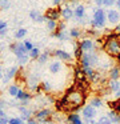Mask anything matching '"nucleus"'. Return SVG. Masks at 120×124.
<instances>
[{"instance_id":"9b49d317","label":"nucleus","mask_w":120,"mask_h":124,"mask_svg":"<svg viewBox=\"0 0 120 124\" xmlns=\"http://www.w3.org/2000/svg\"><path fill=\"white\" fill-rule=\"evenodd\" d=\"M17 72H19V68H17V67H11L9 70L5 72V75L3 76V80H4V83L9 81L11 79H15L16 75H17Z\"/></svg>"},{"instance_id":"c03bdc74","label":"nucleus","mask_w":120,"mask_h":124,"mask_svg":"<svg viewBox=\"0 0 120 124\" xmlns=\"http://www.w3.org/2000/svg\"><path fill=\"white\" fill-rule=\"evenodd\" d=\"M116 7H117V11L120 12V0H116Z\"/></svg>"},{"instance_id":"6e6552de","label":"nucleus","mask_w":120,"mask_h":124,"mask_svg":"<svg viewBox=\"0 0 120 124\" xmlns=\"http://www.w3.org/2000/svg\"><path fill=\"white\" fill-rule=\"evenodd\" d=\"M80 47H81L83 52H92L95 48V43L91 39H83V40H80Z\"/></svg>"},{"instance_id":"79ce46f5","label":"nucleus","mask_w":120,"mask_h":124,"mask_svg":"<svg viewBox=\"0 0 120 124\" xmlns=\"http://www.w3.org/2000/svg\"><path fill=\"white\" fill-rule=\"evenodd\" d=\"M95 4L97 7H101V6H103V0H95Z\"/></svg>"},{"instance_id":"f704fd0d","label":"nucleus","mask_w":120,"mask_h":124,"mask_svg":"<svg viewBox=\"0 0 120 124\" xmlns=\"http://www.w3.org/2000/svg\"><path fill=\"white\" fill-rule=\"evenodd\" d=\"M116 4V0H103V6L104 7H112Z\"/></svg>"},{"instance_id":"6ab92c4d","label":"nucleus","mask_w":120,"mask_h":124,"mask_svg":"<svg viewBox=\"0 0 120 124\" xmlns=\"http://www.w3.org/2000/svg\"><path fill=\"white\" fill-rule=\"evenodd\" d=\"M108 88L112 93H116L120 89V81L119 80H109L108 81Z\"/></svg>"},{"instance_id":"37998d69","label":"nucleus","mask_w":120,"mask_h":124,"mask_svg":"<svg viewBox=\"0 0 120 124\" xmlns=\"http://www.w3.org/2000/svg\"><path fill=\"white\" fill-rule=\"evenodd\" d=\"M0 124H8V120L5 117H0Z\"/></svg>"},{"instance_id":"4c0bfd02","label":"nucleus","mask_w":120,"mask_h":124,"mask_svg":"<svg viewBox=\"0 0 120 124\" xmlns=\"http://www.w3.org/2000/svg\"><path fill=\"white\" fill-rule=\"evenodd\" d=\"M24 47H25V49H27V51H31V49H33V44H32L31 43V41H29V40H25V41H24Z\"/></svg>"},{"instance_id":"39448f33","label":"nucleus","mask_w":120,"mask_h":124,"mask_svg":"<svg viewBox=\"0 0 120 124\" xmlns=\"http://www.w3.org/2000/svg\"><path fill=\"white\" fill-rule=\"evenodd\" d=\"M52 55L55 57H57L59 60H63V62H65V63L72 62V56L67 51H64V49H55V51L52 52Z\"/></svg>"},{"instance_id":"a878e982","label":"nucleus","mask_w":120,"mask_h":124,"mask_svg":"<svg viewBox=\"0 0 120 124\" xmlns=\"http://www.w3.org/2000/svg\"><path fill=\"white\" fill-rule=\"evenodd\" d=\"M60 68H61L60 62H53V63H51V65H49V71L52 73H57L59 71H60Z\"/></svg>"},{"instance_id":"423d86ee","label":"nucleus","mask_w":120,"mask_h":124,"mask_svg":"<svg viewBox=\"0 0 120 124\" xmlns=\"http://www.w3.org/2000/svg\"><path fill=\"white\" fill-rule=\"evenodd\" d=\"M9 49L16 55V57L23 55V54H28V51H27L25 47H24V43H12L9 46Z\"/></svg>"},{"instance_id":"a18cd8bd","label":"nucleus","mask_w":120,"mask_h":124,"mask_svg":"<svg viewBox=\"0 0 120 124\" xmlns=\"http://www.w3.org/2000/svg\"><path fill=\"white\" fill-rule=\"evenodd\" d=\"M0 117H5V113L3 112V109H1V107H0Z\"/></svg>"},{"instance_id":"3c124183","label":"nucleus","mask_w":120,"mask_h":124,"mask_svg":"<svg viewBox=\"0 0 120 124\" xmlns=\"http://www.w3.org/2000/svg\"><path fill=\"white\" fill-rule=\"evenodd\" d=\"M67 1H72V0H67Z\"/></svg>"},{"instance_id":"473e14b6","label":"nucleus","mask_w":120,"mask_h":124,"mask_svg":"<svg viewBox=\"0 0 120 124\" xmlns=\"http://www.w3.org/2000/svg\"><path fill=\"white\" fill-rule=\"evenodd\" d=\"M96 124H112V121L108 119V116H103V117L99 119V121Z\"/></svg>"},{"instance_id":"a19ab883","label":"nucleus","mask_w":120,"mask_h":124,"mask_svg":"<svg viewBox=\"0 0 120 124\" xmlns=\"http://www.w3.org/2000/svg\"><path fill=\"white\" fill-rule=\"evenodd\" d=\"M115 32H116V33H119V35H120V23H117V24H116V27H115Z\"/></svg>"},{"instance_id":"72a5a7b5","label":"nucleus","mask_w":120,"mask_h":124,"mask_svg":"<svg viewBox=\"0 0 120 124\" xmlns=\"http://www.w3.org/2000/svg\"><path fill=\"white\" fill-rule=\"evenodd\" d=\"M8 124H23V120L19 117H12L8 120Z\"/></svg>"},{"instance_id":"ea45409f","label":"nucleus","mask_w":120,"mask_h":124,"mask_svg":"<svg viewBox=\"0 0 120 124\" xmlns=\"http://www.w3.org/2000/svg\"><path fill=\"white\" fill-rule=\"evenodd\" d=\"M3 30H7V23L5 22H0V31Z\"/></svg>"},{"instance_id":"1a4fd4ad","label":"nucleus","mask_w":120,"mask_h":124,"mask_svg":"<svg viewBox=\"0 0 120 124\" xmlns=\"http://www.w3.org/2000/svg\"><path fill=\"white\" fill-rule=\"evenodd\" d=\"M17 100H20L21 101V104H28V101L32 99V93L31 92H28V91H25V89H20V92L17 93Z\"/></svg>"},{"instance_id":"e433bc0d","label":"nucleus","mask_w":120,"mask_h":124,"mask_svg":"<svg viewBox=\"0 0 120 124\" xmlns=\"http://www.w3.org/2000/svg\"><path fill=\"white\" fill-rule=\"evenodd\" d=\"M57 32H61V31H65V23L64 22H57V28H56Z\"/></svg>"},{"instance_id":"58836bf2","label":"nucleus","mask_w":120,"mask_h":124,"mask_svg":"<svg viewBox=\"0 0 120 124\" xmlns=\"http://www.w3.org/2000/svg\"><path fill=\"white\" fill-rule=\"evenodd\" d=\"M52 4L55 7H61V4H63V0H52Z\"/></svg>"},{"instance_id":"c756f323","label":"nucleus","mask_w":120,"mask_h":124,"mask_svg":"<svg viewBox=\"0 0 120 124\" xmlns=\"http://www.w3.org/2000/svg\"><path fill=\"white\" fill-rule=\"evenodd\" d=\"M40 88H41V92H45V93H48V92L51 91V84L48 83V81H41L40 83Z\"/></svg>"},{"instance_id":"7c9ffc66","label":"nucleus","mask_w":120,"mask_h":124,"mask_svg":"<svg viewBox=\"0 0 120 124\" xmlns=\"http://www.w3.org/2000/svg\"><path fill=\"white\" fill-rule=\"evenodd\" d=\"M91 105H92L93 108H100L101 105H103V101H101L100 97H93V99L91 100Z\"/></svg>"},{"instance_id":"b1692460","label":"nucleus","mask_w":120,"mask_h":124,"mask_svg":"<svg viewBox=\"0 0 120 124\" xmlns=\"http://www.w3.org/2000/svg\"><path fill=\"white\" fill-rule=\"evenodd\" d=\"M28 55H29V59L37 60V59H39V56H40V49L37 48V47H33V49H31V51L28 52Z\"/></svg>"},{"instance_id":"8fccbe9b","label":"nucleus","mask_w":120,"mask_h":124,"mask_svg":"<svg viewBox=\"0 0 120 124\" xmlns=\"http://www.w3.org/2000/svg\"><path fill=\"white\" fill-rule=\"evenodd\" d=\"M3 47H4V46H3V44H1V43H0V52H1V49H3Z\"/></svg>"},{"instance_id":"7ed1b4c3","label":"nucleus","mask_w":120,"mask_h":124,"mask_svg":"<svg viewBox=\"0 0 120 124\" xmlns=\"http://www.w3.org/2000/svg\"><path fill=\"white\" fill-rule=\"evenodd\" d=\"M103 51H105L111 57H116L120 54V40H108L104 41Z\"/></svg>"},{"instance_id":"4be33fe9","label":"nucleus","mask_w":120,"mask_h":124,"mask_svg":"<svg viewBox=\"0 0 120 124\" xmlns=\"http://www.w3.org/2000/svg\"><path fill=\"white\" fill-rule=\"evenodd\" d=\"M52 36L53 38H57L59 40H68L69 39V33H67L65 31H61V32L55 31V32H52Z\"/></svg>"},{"instance_id":"09e8293b","label":"nucleus","mask_w":120,"mask_h":124,"mask_svg":"<svg viewBox=\"0 0 120 124\" xmlns=\"http://www.w3.org/2000/svg\"><path fill=\"white\" fill-rule=\"evenodd\" d=\"M3 78V71H1V68H0V79Z\"/></svg>"},{"instance_id":"f3484780","label":"nucleus","mask_w":120,"mask_h":124,"mask_svg":"<svg viewBox=\"0 0 120 124\" xmlns=\"http://www.w3.org/2000/svg\"><path fill=\"white\" fill-rule=\"evenodd\" d=\"M83 54H84V52H83L81 47H80V41H76V43H75V49H73V57L77 60V62H80Z\"/></svg>"},{"instance_id":"f8f14e48","label":"nucleus","mask_w":120,"mask_h":124,"mask_svg":"<svg viewBox=\"0 0 120 124\" xmlns=\"http://www.w3.org/2000/svg\"><path fill=\"white\" fill-rule=\"evenodd\" d=\"M73 16L77 20H81L85 17V7L83 4H77L76 6V8L73 9Z\"/></svg>"},{"instance_id":"393cba45","label":"nucleus","mask_w":120,"mask_h":124,"mask_svg":"<svg viewBox=\"0 0 120 124\" xmlns=\"http://www.w3.org/2000/svg\"><path fill=\"white\" fill-rule=\"evenodd\" d=\"M80 36H81V31L79 28H71V31H69V38L77 40V39H80Z\"/></svg>"},{"instance_id":"2eb2a0df","label":"nucleus","mask_w":120,"mask_h":124,"mask_svg":"<svg viewBox=\"0 0 120 124\" xmlns=\"http://www.w3.org/2000/svg\"><path fill=\"white\" fill-rule=\"evenodd\" d=\"M61 17H63V20H71L73 17V9L69 8L68 6L63 7L61 8Z\"/></svg>"},{"instance_id":"9d476101","label":"nucleus","mask_w":120,"mask_h":124,"mask_svg":"<svg viewBox=\"0 0 120 124\" xmlns=\"http://www.w3.org/2000/svg\"><path fill=\"white\" fill-rule=\"evenodd\" d=\"M83 116H84V119H93L96 116V108H93L92 105H85V107H83V111H81Z\"/></svg>"},{"instance_id":"f257e3e1","label":"nucleus","mask_w":120,"mask_h":124,"mask_svg":"<svg viewBox=\"0 0 120 124\" xmlns=\"http://www.w3.org/2000/svg\"><path fill=\"white\" fill-rule=\"evenodd\" d=\"M105 22H107V14L103 8H97L95 9L93 12V17L91 20V25L92 28H103L105 25Z\"/></svg>"},{"instance_id":"cd10ccee","label":"nucleus","mask_w":120,"mask_h":124,"mask_svg":"<svg viewBox=\"0 0 120 124\" xmlns=\"http://www.w3.org/2000/svg\"><path fill=\"white\" fill-rule=\"evenodd\" d=\"M45 24H47V30L51 32H55L56 28H57V22H53V20H47Z\"/></svg>"},{"instance_id":"0eeeda50","label":"nucleus","mask_w":120,"mask_h":124,"mask_svg":"<svg viewBox=\"0 0 120 124\" xmlns=\"http://www.w3.org/2000/svg\"><path fill=\"white\" fill-rule=\"evenodd\" d=\"M107 20L111 24L120 23V12L116 11V9H108V12H107Z\"/></svg>"},{"instance_id":"de8ad7c7","label":"nucleus","mask_w":120,"mask_h":124,"mask_svg":"<svg viewBox=\"0 0 120 124\" xmlns=\"http://www.w3.org/2000/svg\"><path fill=\"white\" fill-rule=\"evenodd\" d=\"M115 96H116V99H119V97H120V89L116 92V93H115Z\"/></svg>"},{"instance_id":"c85d7f7f","label":"nucleus","mask_w":120,"mask_h":124,"mask_svg":"<svg viewBox=\"0 0 120 124\" xmlns=\"http://www.w3.org/2000/svg\"><path fill=\"white\" fill-rule=\"evenodd\" d=\"M17 60H19V63H20L21 65H24V64H27V63L29 62V55L28 54H23V55H20V56H17Z\"/></svg>"},{"instance_id":"c9c22d12","label":"nucleus","mask_w":120,"mask_h":124,"mask_svg":"<svg viewBox=\"0 0 120 124\" xmlns=\"http://www.w3.org/2000/svg\"><path fill=\"white\" fill-rule=\"evenodd\" d=\"M0 7H1V9H8L9 8V1L8 0H0Z\"/></svg>"},{"instance_id":"bb28decb","label":"nucleus","mask_w":120,"mask_h":124,"mask_svg":"<svg viewBox=\"0 0 120 124\" xmlns=\"http://www.w3.org/2000/svg\"><path fill=\"white\" fill-rule=\"evenodd\" d=\"M20 92V88H19V85L17 84H12V85L8 88V93L11 95V96H17V93Z\"/></svg>"},{"instance_id":"f03ea898","label":"nucleus","mask_w":120,"mask_h":124,"mask_svg":"<svg viewBox=\"0 0 120 124\" xmlns=\"http://www.w3.org/2000/svg\"><path fill=\"white\" fill-rule=\"evenodd\" d=\"M33 119L37 120L40 124H48V123H52L53 121V112L51 109H40V111H36L33 113Z\"/></svg>"},{"instance_id":"412c9836","label":"nucleus","mask_w":120,"mask_h":124,"mask_svg":"<svg viewBox=\"0 0 120 124\" xmlns=\"http://www.w3.org/2000/svg\"><path fill=\"white\" fill-rule=\"evenodd\" d=\"M108 105L111 108V111H115L116 113H120V97L113 101H108Z\"/></svg>"},{"instance_id":"aec40b11","label":"nucleus","mask_w":120,"mask_h":124,"mask_svg":"<svg viewBox=\"0 0 120 124\" xmlns=\"http://www.w3.org/2000/svg\"><path fill=\"white\" fill-rule=\"evenodd\" d=\"M107 116L112 121V124H120V113H116L115 111H109Z\"/></svg>"},{"instance_id":"ddd939ff","label":"nucleus","mask_w":120,"mask_h":124,"mask_svg":"<svg viewBox=\"0 0 120 124\" xmlns=\"http://www.w3.org/2000/svg\"><path fill=\"white\" fill-rule=\"evenodd\" d=\"M108 76H109V80H119L120 79V67H117V65L111 67L108 71Z\"/></svg>"},{"instance_id":"4468645a","label":"nucleus","mask_w":120,"mask_h":124,"mask_svg":"<svg viewBox=\"0 0 120 124\" xmlns=\"http://www.w3.org/2000/svg\"><path fill=\"white\" fill-rule=\"evenodd\" d=\"M67 123H69V124H84L81 120V117L75 112L68 113V116H67Z\"/></svg>"},{"instance_id":"dca6fc26","label":"nucleus","mask_w":120,"mask_h":124,"mask_svg":"<svg viewBox=\"0 0 120 124\" xmlns=\"http://www.w3.org/2000/svg\"><path fill=\"white\" fill-rule=\"evenodd\" d=\"M29 17H31L33 22H36V23H43V22H45L44 15H41L39 11H35V9L29 12Z\"/></svg>"},{"instance_id":"5701e85b","label":"nucleus","mask_w":120,"mask_h":124,"mask_svg":"<svg viewBox=\"0 0 120 124\" xmlns=\"http://www.w3.org/2000/svg\"><path fill=\"white\" fill-rule=\"evenodd\" d=\"M51 55H52V52H51V51H45V52H43V54H40V56H39V59H37V62H39L40 64H44V63L47 62L48 59H49Z\"/></svg>"},{"instance_id":"2f4dec72","label":"nucleus","mask_w":120,"mask_h":124,"mask_svg":"<svg viewBox=\"0 0 120 124\" xmlns=\"http://www.w3.org/2000/svg\"><path fill=\"white\" fill-rule=\"evenodd\" d=\"M25 35H27V30H25V28H19V30L16 31V33H15V38L16 39H23Z\"/></svg>"},{"instance_id":"49530a36","label":"nucleus","mask_w":120,"mask_h":124,"mask_svg":"<svg viewBox=\"0 0 120 124\" xmlns=\"http://www.w3.org/2000/svg\"><path fill=\"white\" fill-rule=\"evenodd\" d=\"M27 124H36V121H35V119H31V120H28Z\"/></svg>"},{"instance_id":"a211bd4d","label":"nucleus","mask_w":120,"mask_h":124,"mask_svg":"<svg viewBox=\"0 0 120 124\" xmlns=\"http://www.w3.org/2000/svg\"><path fill=\"white\" fill-rule=\"evenodd\" d=\"M19 109H20V112H21V119H24V120H27V121L32 119L33 112H32L31 109H28V108H24V107H20Z\"/></svg>"},{"instance_id":"20e7f679","label":"nucleus","mask_w":120,"mask_h":124,"mask_svg":"<svg viewBox=\"0 0 120 124\" xmlns=\"http://www.w3.org/2000/svg\"><path fill=\"white\" fill-rule=\"evenodd\" d=\"M45 22L47 20H53V22H59L61 19V7H51L44 12Z\"/></svg>"}]
</instances>
